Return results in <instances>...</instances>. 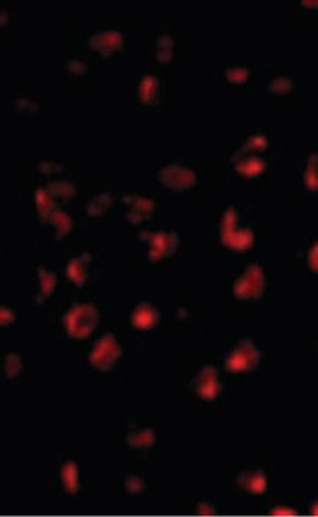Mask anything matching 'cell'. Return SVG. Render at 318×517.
<instances>
[{
    "label": "cell",
    "mask_w": 318,
    "mask_h": 517,
    "mask_svg": "<svg viewBox=\"0 0 318 517\" xmlns=\"http://www.w3.org/2000/svg\"><path fill=\"white\" fill-rule=\"evenodd\" d=\"M197 390L199 391V394L202 397H214L218 393L220 389V383H218V377L214 372V369L206 368L201 372V375L197 379Z\"/></svg>",
    "instance_id": "cell-4"
},
{
    "label": "cell",
    "mask_w": 318,
    "mask_h": 517,
    "mask_svg": "<svg viewBox=\"0 0 318 517\" xmlns=\"http://www.w3.org/2000/svg\"><path fill=\"white\" fill-rule=\"evenodd\" d=\"M86 256H81V257H77L75 260L71 262V266L77 267V270H68V276L75 281V283H81V276L82 278L84 277V273H85V266L86 263L89 262V259H85Z\"/></svg>",
    "instance_id": "cell-9"
},
{
    "label": "cell",
    "mask_w": 318,
    "mask_h": 517,
    "mask_svg": "<svg viewBox=\"0 0 318 517\" xmlns=\"http://www.w3.org/2000/svg\"><path fill=\"white\" fill-rule=\"evenodd\" d=\"M258 351L252 347V344L245 342L231 355L227 366H230L232 370L252 369L258 363Z\"/></svg>",
    "instance_id": "cell-3"
},
{
    "label": "cell",
    "mask_w": 318,
    "mask_h": 517,
    "mask_svg": "<svg viewBox=\"0 0 318 517\" xmlns=\"http://www.w3.org/2000/svg\"><path fill=\"white\" fill-rule=\"evenodd\" d=\"M98 313L92 305H75L65 317L68 334L75 340L86 338L95 328Z\"/></svg>",
    "instance_id": "cell-1"
},
{
    "label": "cell",
    "mask_w": 318,
    "mask_h": 517,
    "mask_svg": "<svg viewBox=\"0 0 318 517\" xmlns=\"http://www.w3.org/2000/svg\"><path fill=\"white\" fill-rule=\"evenodd\" d=\"M156 321H157V313L152 305L143 304L139 308H136V311L133 314V324L136 325V328H140V330L152 328L156 324Z\"/></svg>",
    "instance_id": "cell-5"
},
{
    "label": "cell",
    "mask_w": 318,
    "mask_h": 517,
    "mask_svg": "<svg viewBox=\"0 0 318 517\" xmlns=\"http://www.w3.org/2000/svg\"><path fill=\"white\" fill-rule=\"evenodd\" d=\"M122 349L114 335H105L96 341L89 354V362L100 372L111 370L119 361Z\"/></svg>",
    "instance_id": "cell-2"
},
{
    "label": "cell",
    "mask_w": 318,
    "mask_h": 517,
    "mask_svg": "<svg viewBox=\"0 0 318 517\" xmlns=\"http://www.w3.org/2000/svg\"><path fill=\"white\" fill-rule=\"evenodd\" d=\"M128 443L133 448H147L154 443V433L150 429L132 431L128 436Z\"/></svg>",
    "instance_id": "cell-7"
},
{
    "label": "cell",
    "mask_w": 318,
    "mask_h": 517,
    "mask_svg": "<svg viewBox=\"0 0 318 517\" xmlns=\"http://www.w3.org/2000/svg\"><path fill=\"white\" fill-rule=\"evenodd\" d=\"M126 488H128L132 493H138V492H140V490L143 489V482H142V479H140V478H138V476H132V478H129V479L126 481Z\"/></svg>",
    "instance_id": "cell-10"
},
{
    "label": "cell",
    "mask_w": 318,
    "mask_h": 517,
    "mask_svg": "<svg viewBox=\"0 0 318 517\" xmlns=\"http://www.w3.org/2000/svg\"><path fill=\"white\" fill-rule=\"evenodd\" d=\"M61 479L64 488L69 493H75L79 488V476H78V466L74 461H67L61 469Z\"/></svg>",
    "instance_id": "cell-6"
},
{
    "label": "cell",
    "mask_w": 318,
    "mask_h": 517,
    "mask_svg": "<svg viewBox=\"0 0 318 517\" xmlns=\"http://www.w3.org/2000/svg\"><path fill=\"white\" fill-rule=\"evenodd\" d=\"M5 370H6V375L9 377H15L20 373L22 370V361L19 358V355L16 354H9L5 359Z\"/></svg>",
    "instance_id": "cell-8"
},
{
    "label": "cell",
    "mask_w": 318,
    "mask_h": 517,
    "mask_svg": "<svg viewBox=\"0 0 318 517\" xmlns=\"http://www.w3.org/2000/svg\"><path fill=\"white\" fill-rule=\"evenodd\" d=\"M314 513H315V514H318V503L315 504V509H314Z\"/></svg>",
    "instance_id": "cell-11"
}]
</instances>
